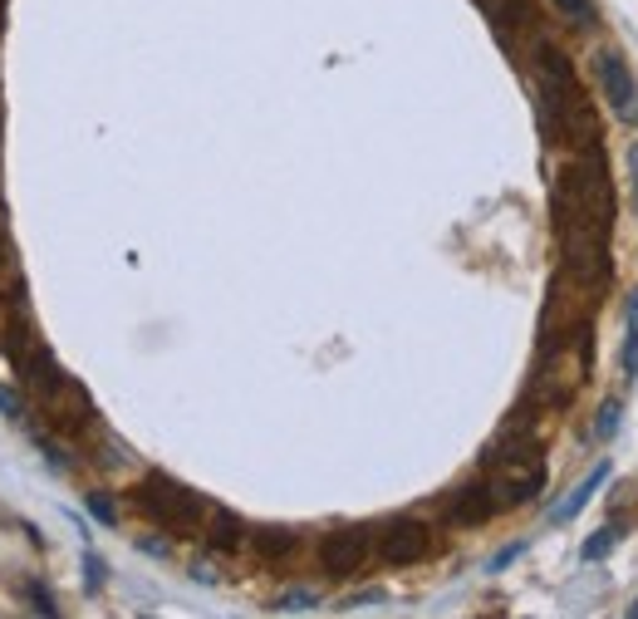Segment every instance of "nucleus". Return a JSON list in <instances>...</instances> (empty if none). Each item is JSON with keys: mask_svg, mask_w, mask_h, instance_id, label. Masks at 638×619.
<instances>
[{"mask_svg": "<svg viewBox=\"0 0 638 619\" xmlns=\"http://www.w3.org/2000/svg\"><path fill=\"white\" fill-rule=\"evenodd\" d=\"M5 266H10V256H5V246H0V280H5Z\"/></svg>", "mask_w": 638, "mask_h": 619, "instance_id": "nucleus-24", "label": "nucleus"}, {"mask_svg": "<svg viewBox=\"0 0 638 619\" xmlns=\"http://www.w3.org/2000/svg\"><path fill=\"white\" fill-rule=\"evenodd\" d=\"M128 501H133L138 517H148L167 536H202L206 517H212V501L197 487H187V482L167 477V472H148V477L128 491Z\"/></svg>", "mask_w": 638, "mask_h": 619, "instance_id": "nucleus-2", "label": "nucleus"}, {"mask_svg": "<svg viewBox=\"0 0 638 619\" xmlns=\"http://www.w3.org/2000/svg\"><path fill=\"white\" fill-rule=\"evenodd\" d=\"M629 615H634V619H638V600H634V605H629Z\"/></svg>", "mask_w": 638, "mask_h": 619, "instance_id": "nucleus-25", "label": "nucleus"}, {"mask_svg": "<svg viewBox=\"0 0 638 619\" xmlns=\"http://www.w3.org/2000/svg\"><path fill=\"white\" fill-rule=\"evenodd\" d=\"M83 507H89V517H99V526H118V507H113L103 491L89 487V497H83Z\"/></svg>", "mask_w": 638, "mask_h": 619, "instance_id": "nucleus-16", "label": "nucleus"}, {"mask_svg": "<svg viewBox=\"0 0 638 619\" xmlns=\"http://www.w3.org/2000/svg\"><path fill=\"white\" fill-rule=\"evenodd\" d=\"M0 413L15 418V423H25L30 408H25V394H10V388H0Z\"/></svg>", "mask_w": 638, "mask_h": 619, "instance_id": "nucleus-19", "label": "nucleus"}, {"mask_svg": "<svg viewBox=\"0 0 638 619\" xmlns=\"http://www.w3.org/2000/svg\"><path fill=\"white\" fill-rule=\"evenodd\" d=\"M433 551V531L423 526L417 517H398V521H383L379 531H373V555H379V565H389V570H403V565H417L423 555Z\"/></svg>", "mask_w": 638, "mask_h": 619, "instance_id": "nucleus-7", "label": "nucleus"}, {"mask_svg": "<svg viewBox=\"0 0 638 619\" xmlns=\"http://www.w3.org/2000/svg\"><path fill=\"white\" fill-rule=\"evenodd\" d=\"M39 447H45V463L49 467H59V472L74 467V463H69V453H59V447H55V438H39Z\"/></svg>", "mask_w": 638, "mask_h": 619, "instance_id": "nucleus-21", "label": "nucleus"}, {"mask_svg": "<svg viewBox=\"0 0 638 619\" xmlns=\"http://www.w3.org/2000/svg\"><path fill=\"white\" fill-rule=\"evenodd\" d=\"M634 202H638V182H634Z\"/></svg>", "mask_w": 638, "mask_h": 619, "instance_id": "nucleus-26", "label": "nucleus"}, {"mask_svg": "<svg viewBox=\"0 0 638 619\" xmlns=\"http://www.w3.org/2000/svg\"><path fill=\"white\" fill-rule=\"evenodd\" d=\"M442 517L447 526H481V521L496 517V501H491V482H462L442 497Z\"/></svg>", "mask_w": 638, "mask_h": 619, "instance_id": "nucleus-9", "label": "nucleus"}, {"mask_svg": "<svg viewBox=\"0 0 638 619\" xmlns=\"http://www.w3.org/2000/svg\"><path fill=\"white\" fill-rule=\"evenodd\" d=\"M604 477H609V463H599V467L590 472V477L580 482V487L570 491V497L560 501V507H555V521H570V517H580V511H584V507H590V501H594V491L604 487Z\"/></svg>", "mask_w": 638, "mask_h": 619, "instance_id": "nucleus-13", "label": "nucleus"}, {"mask_svg": "<svg viewBox=\"0 0 638 619\" xmlns=\"http://www.w3.org/2000/svg\"><path fill=\"white\" fill-rule=\"evenodd\" d=\"M619 364H624V379L638 374V286L624 296V354H619Z\"/></svg>", "mask_w": 638, "mask_h": 619, "instance_id": "nucleus-14", "label": "nucleus"}, {"mask_svg": "<svg viewBox=\"0 0 638 619\" xmlns=\"http://www.w3.org/2000/svg\"><path fill=\"white\" fill-rule=\"evenodd\" d=\"M619 413H624V408L609 398V403L599 408V423H594V433H599V438H614V428H619Z\"/></svg>", "mask_w": 638, "mask_h": 619, "instance_id": "nucleus-20", "label": "nucleus"}, {"mask_svg": "<svg viewBox=\"0 0 638 619\" xmlns=\"http://www.w3.org/2000/svg\"><path fill=\"white\" fill-rule=\"evenodd\" d=\"M35 408L45 413V423L55 428L59 438H83L93 423H99L89 388H83V384L74 379V374H59L55 384L39 388V394H35Z\"/></svg>", "mask_w": 638, "mask_h": 619, "instance_id": "nucleus-3", "label": "nucleus"}, {"mask_svg": "<svg viewBox=\"0 0 638 619\" xmlns=\"http://www.w3.org/2000/svg\"><path fill=\"white\" fill-rule=\"evenodd\" d=\"M594 79H599V93H604V103L614 109V119L638 128V79H634L629 59H624L614 45L594 49Z\"/></svg>", "mask_w": 638, "mask_h": 619, "instance_id": "nucleus-6", "label": "nucleus"}, {"mask_svg": "<svg viewBox=\"0 0 638 619\" xmlns=\"http://www.w3.org/2000/svg\"><path fill=\"white\" fill-rule=\"evenodd\" d=\"M369 555H373V531L369 526H334V531H324L319 545H315L319 570L334 575V580L359 575L363 565H369Z\"/></svg>", "mask_w": 638, "mask_h": 619, "instance_id": "nucleus-5", "label": "nucleus"}, {"mask_svg": "<svg viewBox=\"0 0 638 619\" xmlns=\"http://www.w3.org/2000/svg\"><path fill=\"white\" fill-rule=\"evenodd\" d=\"M246 536H250V526L236 517V511L212 507V517H206V541H212V551H240Z\"/></svg>", "mask_w": 638, "mask_h": 619, "instance_id": "nucleus-12", "label": "nucleus"}, {"mask_svg": "<svg viewBox=\"0 0 638 619\" xmlns=\"http://www.w3.org/2000/svg\"><path fill=\"white\" fill-rule=\"evenodd\" d=\"M246 545H250V551H256L266 565H285L290 555L300 551V531H290V526H256V531L246 536Z\"/></svg>", "mask_w": 638, "mask_h": 619, "instance_id": "nucleus-11", "label": "nucleus"}, {"mask_svg": "<svg viewBox=\"0 0 638 619\" xmlns=\"http://www.w3.org/2000/svg\"><path fill=\"white\" fill-rule=\"evenodd\" d=\"M546 491V463H520V467H501V477L491 482V501L496 511H516L526 501H536Z\"/></svg>", "mask_w": 638, "mask_h": 619, "instance_id": "nucleus-8", "label": "nucleus"}, {"mask_svg": "<svg viewBox=\"0 0 638 619\" xmlns=\"http://www.w3.org/2000/svg\"><path fill=\"white\" fill-rule=\"evenodd\" d=\"M481 10L501 35V45H516V30L536 25V0H481Z\"/></svg>", "mask_w": 638, "mask_h": 619, "instance_id": "nucleus-10", "label": "nucleus"}, {"mask_svg": "<svg viewBox=\"0 0 638 619\" xmlns=\"http://www.w3.org/2000/svg\"><path fill=\"white\" fill-rule=\"evenodd\" d=\"M629 182H638V138L629 143Z\"/></svg>", "mask_w": 638, "mask_h": 619, "instance_id": "nucleus-23", "label": "nucleus"}, {"mask_svg": "<svg viewBox=\"0 0 638 619\" xmlns=\"http://www.w3.org/2000/svg\"><path fill=\"white\" fill-rule=\"evenodd\" d=\"M270 610H280V615H290V610H315V590H290V595H280Z\"/></svg>", "mask_w": 638, "mask_h": 619, "instance_id": "nucleus-18", "label": "nucleus"}, {"mask_svg": "<svg viewBox=\"0 0 638 619\" xmlns=\"http://www.w3.org/2000/svg\"><path fill=\"white\" fill-rule=\"evenodd\" d=\"M83 565H89V585H93V590H99V585H103V561H99V555H89V561H83Z\"/></svg>", "mask_w": 638, "mask_h": 619, "instance_id": "nucleus-22", "label": "nucleus"}, {"mask_svg": "<svg viewBox=\"0 0 638 619\" xmlns=\"http://www.w3.org/2000/svg\"><path fill=\"white\" fill-rule=\"evenodd\" d=\"M536 123L546 148H604L599 143V119H594L590 99L580 93L574 65L560 45L536 49Z\"/></svg>", "mask_w": 638, "mask_h": 619, "instance_id": "nucleus-1", "label": "nucleus"}, {"mask_svg": "<svg viewBox=\"0 0 638 619\" xmlns=\"http://www.w3.org/2000/svg\"><path fill=\"white\" fill-rule=\"evenodd\" d=\"M520 463H540V428L530 423V403H520L516 413L501 423V433L491 438V447L481 453V467H520Z\"/></svg>", "mask_w": 638, "mask_h": 619, "instance_id": "nucleus-4", "label": "nucleus"}, {"mask_svg": "<svg viewBox=\"0 0 638 619\" xmlns=\"http://www.w3.org/2000/svg\"><path fill=\"white\" fill-rule=\"evenodd\" d=\"M624 536V526H604V531H594V536L590 541H584V561H604V555H609L614 551V541H619Z\"/></svg>", "mask_w": 638, "mask_h": 619, "instance_id": "nucleus-15", "label": "nucleus"}, {"mask_svg": "<svg viewBox=\"0 0 638 619\" xmlns=\"http://www.w3.org/2000/svg\"><path fill=\"white\" fill-rule=\"evenodd\" d=\"M555 10H560L564 20H570V25H584V30H590L594 20H599V15H594L590 0H555Z\"/></svg>", "mask_w": 638, "mask_h": 619, "instance_id": "nucleus-17", "label": "nucleus"}]
</instances>
